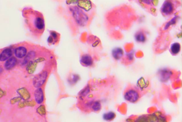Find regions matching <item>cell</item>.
I'll return each instance as SVG.
<instances>
[{
	"mask_svg": "<svg viewBox=\"0 0 182 122\" xmlns=\"http://www.w3.org/2000/svg\"><path fill=\"white\" fill-rule=\"evenodd\" d=\"M28 19V25L32 31L37 36H41L44 31L45 26L43 14L37 11H32Z\"/></svg>",
	"mask_w": 182,
	"mask_h": 122,
	"instance_id": "obj_1",
	"label": "cell"
},
{
	"mask_svg": "<svg viewBox=\"0 0 182 122\" xmlns=\"http://www.w3.org/2000/svg\"><path fill=\"white\" fill-rule=\"evenodd\" d=\"M128 122H168L167 118L160 111L139 116L134 120L128 119Z\"/></svg>",
	"mask_w": 182,
	"mask_h": 122,
	"instance_id": "obj_2",
	"label": "cell"
},
{
	"mask_svg": "<svg viewBox=\"0 0 182 122\" xmlns=\"http://www.w3.org/2000/svg\"><path fill=\"white\" fill-rule=\"evenodd\" d=\"M124 99L132 103H136L142 96V92L137 87L131 86L126 88L124 91Z\"/></svg>",
	"mask_w": 182,
	"mask_h": 122,
	"instance_id": "obj_3",
	"label": "cell"
},
{
	"mask_svg": "<svg viewBox=\"0 0 182 122\" xmlns=\"http://www.w3.org/2000/svg\"><path fill=\"white\" fill-rule=\"evenodd\" d=\"M73 16L78 25L81 26H86L88 23L89 20L88 15L85 11L76 6L70 8Z\"/></svg>",
	"mask_w": 182,
	"mask_h": 122,
	"instance_id": "obj_4",
	"label": "cell"
},
{
	"mask_svg": "<svg viewBox=\"0 0 182 122\" xmlns=\"http://www.w3.org/2000/svg\"><path fill=\"white\" fill-rule=\"evenodd\" d=\"M48 73L46 71H43L39 74L34 77L33 80V84L35 87H39L43 85L46 80Z\"/></svg>",
	"mask_w": 182,
	"mask_h": 122,
	"instance_id": "obj_5",
	"label": "cell"
},
{
	"mask_svg": "<svg viewBox=\"0 0 182 122\" xmlns=\"http://www.w3.org/2000/svg\"><path fill=\"white\" fill-rule=\"evenodd\" d=\"M174 6L173 3L170 1H165L161 8V11L165 16L171 14L173 12Z\"/></svg>",
	"mask_w": 182,
	"mask_h": 122,
	"instance_id": "obj_6",
	"label": "cell"
},
{
	"mask_svg": "<svg viewBox=\"0 0 182 122\" xmlns=\"http://www.w3.org/2000/svg\"><path fill=\"white\" fill-rule=\"evenodd\" d=\"M77 2L78 7L84 11L89 12L92 9V4L91 1H78Z\"/></svg>",
	"mask_w": 182,
	"mask_h": 122,
	"instance_id": "obj_7",
	"label": "cell"
},
{
	"mask_svg": "<svg viewBox=\"0 0 182 122\" xmlns=\"http://www.w3.org/2000/svg\"><path fill=\"white\" fill-rule=\"evenodd\" d=\"M60 35L58 33L52 31L47 39V42L50 45H55L59 42Z\"/></svg>",
	"mask_w": 182,
	"mask_h": 122,
	"instance_id": "obj_8",
	"label": "cell"
},
{
	"mask_svg": "<svg viewBox=\"0 0 182 122\" xmlns=\"http://www.w3.org/2000/svg\"><path fill=\"white\" fill-rule=\"evenodd\" d=\"M80 63L85 67H89L92 65L93 59L91 56L88 54H84L82 56Z\"/></svg>",
	"mask_w": 182,
	"mask_h": 122,
	"instance_id": "obj_9",
	"label": "cell"
},
{
	"mask_svg": "<svg viewBox=\"0 0 182 122\" xmlns=\"http://www.w3.org/2000/svg\"><path fill=\"white\" fill-rule=\"evenodd\" d=\"M181 50V44L178 42H175L170 46V52L172 55H176L179 53Z\"/></svg>",
	"mask_w": 182,
	"mask_h": 122,
	"instance_id": "obj_10",
	"label": "cell"
},
{
	"mask_svg": "<svg viewBox=\"0 0 182 122\" xmlns=\"http://www.w3.org/2000/svg\"><path fill=\"white\" fill-rule=\"evenodd\" d=\"M12 54V50L10 48H7L2 52L0 55V61H4L10 58Z\"/></svg>",
	"mask_w": 182,
	"mask_h": 122,
	"instance_id": "obj_11",
	"label": "cell"
},
{
	"mask_svg": "<svg viewBox=\"0 0 182 122\" xmlns=\"http://www.w3.org/2000/svg\"><path fill=\"white\" fill-rule=\"evenodd\" d=\"M123 50L121 48H116L112 50V55L115 59L117 60L120 59L123 55Z\"/></svg>",
	"mask_w": 182,
	"mask_h": 122,
	"instance_id": "obj_12",
	"label": "cell"
},
{
	"mask_svg": "<svg viewBox=\"0 0 182 122\" xmlns=\"http://www.w3.org/2000/svg\"><path fill=\"white\" fill-rule=\"evenodd\" d=\"M34 97L37 103L41 104L43 102V94L41 89L39 88L36 90L34 92Z\"/></svg>",
	"mask_w": 182,
	"mask_h": 122,
	"instance_id": "obj_13",
	"label": "cell"
},
{
	"mask_svg": "<svg viewBox=\"0 0 182 122\" xmlns=\"http://www.w3.org/2000/svg\"><path fill=\"white\" fill-rule=\"evenodd\" d=\"M27 50L25 48L20 46L16 48L15 50V54L16 57L19 58H22L26 55Z\"/></svg>",
	"mask_w": 182,
	"mask_h": 122,
	"instance_id": "obj_14",
	"label": "cell"
},
{
	"mask_svg": "<svg viewBox=\"0 0 182 122\" xmlns=\"http://www.w3.org/2000/svg\"><path fill=\"white\" fill-rule=\"evenodd\" d=\"M17 60L14 57H12L9 59L5 64V67L7 70L12 69L16 65Z\"/></svg>",
	"mask_w": 182,
	"mask_h": 122,
	"instance_id": "obj_15",
	"label": "cell"
},
{
	"mask_svg": "<svg viewBox=\"0 0 182 122\" xmlns=\"http://www.w3.org/2000/svg\"><path fill=\"white\" fill-rule=\"evenodd\" d=\"M135 38L136 41L138 42H143L146 40V36L142 32L139 31L135 34Z\"/></svg>",
	"mask_w": 182,
	"mask_h": 122,
	"instance_id": "obj_16",
	"label": "cell"
},
{
	"mask_svg": "<svg viewBox=\"0 0 182 122\" xmlns=\"http://www.w3.org/2000/svg\"><path fill=\"white\" fill-rule=\"evenodd\" d=\"M116 117L115 113L113 112L110 111L105 114L103 115V119L105 121H110L114 120Z\"/></svg>",
	"mask_w": 182,
	"mask_h": 122,
	"instance_id": "obj_17",
	"label": "cell"
},
{
	"mask_svg": "<svg viewBox=\"0 0 182 122\" xmlns=\"http://www.w3.org/2000/svg\"><path fill=\"white\" fill-rule=\"evenodd\" d=\"M36 55L35 52L34 51L30 52L27 55L24 60L25 63L28 62V61L33 59Z\"/></svg>",
	"mask_w": 182,
	"mask_h": 122,
	"instance_id": "obj_18",
	"label": "cell"
},
{
	"mask_svg": "<svg viewBox=\"0 0 182 122\" xmlns=\"http://www.w3.org/2000/svg\"><path fill=\"white\" fill-rule=\"evenodd\" d=\"M101 108V104L98 102H96L93 104L92 108L95 111H99Z\"/></svg>",
	"mask_w": 182,
	"mask_h": 122,
	"instance_id": "obj_19",
	"label": "cell"
},
{
	"mask_svg": "<svg viewBox=\"0 0 182 122\" xmlns=\"http://www.w3.org/2000/svg\"><path fill=\"white\" fill-rule=\"evenodd\" d=\"M177 17H174V18L172 19L171 20L169 21L167 24H166V27H165V29H168L169 27L170 26V25L173 24L174 23H175L176 22V19H177Z\"/></svg>",
	"mask_w": 182,
	"mask_h": 122,
	"instance_id": "obj_20",
	"label": "cell"
},
{
	"mask_svg": "<svg viewBox=\"0 0 182 122\" xmlns=\"http://www.w3.org/2000/svg\"><path fill=\"white\" fill-rule=\"evenodd\" d=\"M2 71V69L1 67H0V73H1Z\"/></svg>",
	"mask_w": 182,
	"mask_h": 122,
	"instance_id": "obj_21",
	"label": "cell"
}]
</instances>
